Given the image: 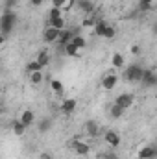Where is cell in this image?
<instances>
[{"label": "cell", "mask_w": 157, "mask_h": 159, "mask_svg": "<svg viewBox=\"0 0 157 159\" xmlns=\"http://www.w3.org/2000/svg\"><path fill=\"white\" fill-rule=\"evenodd\" d=\"M56 17H61V9L52 7V9H50V13H48V19H56Z\"/></svg>", "instance_id": "obj_31"}, {"label": "cell", "mask_w": 157, "mask_h": 159, "mask_svg": "<svg viewBox=\"0 0 157 159\" xmlns=\"http://www.w3.org/2000/svg\"><path fill=\"white\" fill-rule=\"evenodd\" d=\"M48 26L56 28V30H65V19L63 17H56V19H48Z\"/></svg>", "instance_id": "obj_16"}, {"label": "cell", "mask_w": 157, "mask_h": 159, "mask_svg": "<svg viewBox=\"0 0 157 159\" xmlns=\"http://www.w3.org/2000/svg\"><path fill=\"white\" fill-rule=\"evenodd\" d=\"M105 28H107V22H105V20H98V22L94 24V34H96L98 37H102L104 32H105Z\"/></svg>", "instance_id": "obj_23"}, {"label": "cell", "mask_w": 157, "mask_h": 159, "mask_svg": "<svg viewBox=\"0 0 157 159\" xmlns=\"http://www.w3.org/2000/svg\"><path fill=\"white\" fill-rule=\"evenodd\" d=\"M57 37H59V30H56V28H50V26H48V28L43 32V41H44V43H56Z\"/></svg>", "instance_id": "obj_10"}, {"label": "cell", "mask_w": 157, "mask_h": 159, "mask_svg": "<svg viewBox=\"0 0 157 159\" xmlns=\"http://www.w3.org/2000/svg\"><path fill=\"white\" fill-rule=\"evenodd\" d=\"M152 4H154V0H141L139 2V9L141 11H148V9H152Z\"/></svg>", "instance_id": "obj_28"}, {"label": "cell", "mask_w": 157, "mask_h": 159, "mask_svg": "<svg viewBox=\"0 0 157 159\" xmlns=\"http://www.w3.org/2000/svg\"><path fill=\"white\" fill-rule=\"evenodd\" d=\"M131 54H133V56H139V54H141V46H139V44H133V46H131Z\"/></svg>", "instance_id": "obj_34"}, {"label": "cell", "mask_w": 157, "mask_h": 159, "mask_svg": "<svg viewBox=\"0 0 157 159\" xmlns=\"http://www.w3.org/2000/svg\"><path fill=\"white\" fill-rule=\"evenodd\" d=\"M115 35H117V30H115L113 26H109V24H107V28H105V32H104V35H102V37H105V39H113Z\"/></svg>", "instance_id": "obj_27"}, {"label": "cell", "mask_w": 157, "mask_h": 159, "mask_svg": "<svg viewBox=\"0 0 157 159\" xmlns=\"http://www.w3.org/2000/svg\"><path fill=\"white\" fill-rule=\"evenodd\" d=\"M142 72H144V69L139 63H135V65H129L124 70L122 78L126 80V81H129V83H137V81H141V78H142Z\"/></svg>", "instance_id": "obj_2"}, {"label": "cell", "mask_w": 157, "mask_h": 159, "mask_svg": "<svg viewBox=\"0 0 157 159\" xmlns=\"http://www.w3.org/2000/svg\"><path fill=\"white\" fill-rule=\"evenodd\" d=\"M157 150L155 146H142L139 150V159H155Z\"/></svg>", "instance_id": "obj_12"}, {"label": "cell", "mask_w": 157, "mask_h": 159, "mask_svg": "<svg viewBox=\"0 0 157 159\" xmlns=\"http://www.w3.org/2000/svg\"><path fill=\"white\" fill-rule=\"evenodd\" d=\"M17 4H19V0H4V7L6 9H13Z\"/></svg>", "instance_id": "obj_32"}, {"label": "cell", "mask_w": 157, "mask_h": 159, "mask_svg": "<svg viewBox=\"0 0 157 159\" xmlns=\"http://www.w3.org/2000/svg\"><path fill=\"white\" fill-rule=\"evenodd\" d=\"M52 126H54V120L50 119V117H43L39 120V124H37V129H39V133H46Z\"/></svg>", "instance_id": "obj_15"}, {"label": "cell", "mask_w": 157, "mask_h": 159, "mask_svg": "<svg viewBox=\"0 0 157 159\" xmlns=\"http://www.w3.org/2000/svg\"><path fill=\"white\" fill-rule=\"evenodd\" d=\"M133 102H135V98H133V94H129V93H122V94H118L117 100H115V104H117L118 107H122L124 111L129 109V107L133 106Z\"/></svg>", "instance_id": "obj_3"}, {"label": "cell", "mask_w": 157, "mask_h": 159, "mask_svg": "<svg viewBox=\"0 0 157 159\" xmlns=\"http://www.w3.org/2000/svg\"><path fill=\"white\" fill-rule=\"evenodd\" d=\"M19 120H20V122H22V124L28 128V126H32V124H34V120H35V115H34V111H32V109H24Z\"/></svg>", "instance_id": "obj_14"}, {"label": "cell", "mask_w": 157, "mask_h": 159, "mask_svg": "<svg viewBox=\"0 0 157 159\" xmlns=\"http://www.w3.org/2000/svg\"><path fill=\"white\" fill-rule=\"evenodd\" d=\"M85 131H87L89 137H98V133H100L98 122H96V120H87V122H85Z\"/></svg>", "instance_id": "obj_11"}, {"label": "cell", "mask_w": 157, "mask_h": 159, "mask_svg": "<svg viewBox=\"0 0 157 159\" xmlns=\"http://www.w3.org/2000/svg\"><path fill=\"white\" fill-rule=\"evenodd\" d=\"M43 72L41 70H37V72H30V81L34 83V85H39V83H43Z\"/></svg>", "instance_id": "obj_26"}, {"label": "cell", "mask_w": 157, "mask_h": 159, "mask_svg": "<svg viewBox=\"0 0 157 159\" xmlns=\"http://www.w3.org/2000/svg\"><path fill=\"white\" fill-rule=\"evenodd\" d=\"M39 159H54V157H52L48 152H41V154H39Z\"/></svg>", "instance_id": "obj_35"}, {"label": "cell", "mask_w": 157, "mask_h": 159, "mask_svg": "<svg viewBox=\"0 0 157 159\" xmlns=\"http://www.w3.org/2000/svg\"><path fill=\"white\" fill-rule=\"evenodd\" d=\"M4 43H6V35H2V34H0V46H2Z\"/></svg>", "instance_id": "obj_37"}, {"label": "cell", "mask_w": 157, "mask_h": 159, "mask_svg": "<svg viewBox=\"0 0 157 159\" xmlns=\"http://www.w3.org/2000/svg\"><path fill=\"white\" fill-rule=\"evenodd\" d=\"M74 4V0H52V7L57 9H70Z\"/></svg>", "instance_id": "obj_17"}, {"label": "cell", "mask_w": 157, "mask_h": 159, "mask_svg": "<svg viewBox=\"0 0 157 159\" xmlns=\"http://www.w3.org/2000/svg\"><path fill=\"white\" fill-rule=\"evenodd\" d=\"M30 4H32L34 7H39L41 4H43V0H30Z\"/></svg>", "instance_id": "obj_36"}, {"label": "cell", "mask_w": 157, "mask_h": 159, "mask_svg": "<svg viewBox=\"0 0 157 159\" xmlns=\"http://www.w3.org/2000/svg\"><path fill=\"white\" fill-rule=\"evenodd\" d=\"M98 22V19H87V20H83V28H94V24Z\"/></svg>", "instance_id": "obj_30"}, {"label": "cell", "mask_w": 157, "mask_h": 159, "mask_svg": "<svg viewBox=\"0 0 157 159\" xmlns=\"http://www.w3.org/2000/svg\"><path fill=\"white\" fill-rule=\"evenodd\" d=\"M102 159H118V156L113 154V152H104L102 154Z\"/></svg>", "instance_id": "obj_33"}, {"label": "cell", "mask_w": 157, "mask_h": 159, "mask_svg": "<svg viewBox=\"0 0 157 159\" xmlns=\"http://www.w3.org/2000/svg\"><path fill=\"white\" fill-rule=\"evenodd\" d=\"M111 65H113L115 69H122V67H124V56H122V54H113Z\"/></svg>", "instance_id": "obj_22"}, {"label": "cell", "mask_w": 157, "mask_h": 159, "mask_svg": "<svg viewBox=\"0 0 157 159\" xmlns=\"http://www.w3.org/2000/svg\"><path fill=\"white\" fill-rule=\"evenodd\" d=\"M50 89L56 93V94H63V83L59 80H52L50 81Z\"/></svg>", "instance_id": "obj_24"}, {"label": "cell", "mask_w": 157, "mask_h": 159, "mask_svg": "<svg viewBox=\"0 0 157 159\" xmlns=\"http://www.w3.org/2000/svg\"><path fill=\"white\" fill-rule=\"evenodd\" d=\"M11 131H13L15 137H22V135L26 133V126H24L20 120H13V122H11Z\"/></svg>", "instance_id": "obj_13"}, {"label": "cell", "mask_w": 157, "mask_h": 159, "mask_svg": "<svg viewBox=\"0 0 157 159\" xmlns=\"http://www.w3.org/2000/svg\"><path fill=\"white\" fill-rule=\"evenodd\" d=\"M72 150H74V154L79 156V157H85V156L91 154V146L87 143H83V141H78V139L72 141Z\"/></svg>", "instance_id": "obj_4"}, {"label": "cell", "mask_w": 157, "mask_h": 159, "mask_svg": "<svg viewBox=\"0 0 157 159\" xmlns=\"http://www.w3.org/2000/svg\"><path fill=\"white\" fill-rule=\"evenodd\" d=\"M26 69H28L30 72H37V70H43V69H41V65L37 63V61H30V63L26 65Z\"/></svg>", "instance_id": "obj_29"}, {"label": "cell", "mask_w": 157, "mask_h": 159, "mask_svg": "<svg viewBox=\"0 0 157 159\" xmlns=\"http://www.w3.org/2000/svg\"><path fill=\"white\" fill-rule=\"evenodd\" d=\"M109 115H111L113 119H120V117L124 115V109H122V107H118L117 104H113V106H111V109H109Z\"/></svg>", "instance_id": "obj_25"}, {"label": "cell", "mask_w": 157, "mask_h": 159, "mask_svg": "<svg viewBox=\"0 0 157 159\" xmlns=\"http://www.w3.org/2000/svg\"><path fill=\"white\" fill-rule=\"evenodd\" d=\"M15 24H17V15H15L11 9H6V11L2 13V17H0V34L7 37V35L13 32Z\"/></svg>", "instance_id": "obj_1"}, {"label": "cell", "mask_w": 157, "mask_h": 159, "mask_svg": "<svg viewBox=\"0 0 157 159\" xmlns=\"http://www.w3.org/2000/svg\"><path fill=\"white\" fill-rule=\"evenodd\" d=\"M104 141L111 146V148H118L120 146V133L115 131V129H107L104 133Z\"/></svg>", "instance_id": "obj_5"}, {"label": "cell", "mask_w": 157, "mask_h": 159, "mask_svg": "<svg viewBox=\"0 0 157 159\" xmlns=\"http://www.w3.org/2000/svg\"><path fill=\"white\" fill-rule=\"evenodd\" d=\"M74 35H78V30H61L57 41H59V44H61V46H65L67 43H70V41H72Z\"/></svg>", "instance_id": "obj_8"}, {"label": "cell", "mask_w": 157, "mask_h": 159, "mask_svg": "<svg viewBox=\"0 0 157 159\" xmlns=\"http://www.w3.org/2000/svg\"><path fill=\"white\" fill-rule=\"evenodd\" d=\"M142 85H146V87H155L157 85V76L154 70H150V69H144V72H142Z\"/></svg>", "instance_id": "obj_7"}, {"label": "cell", "mask_w": 157, "mask_h": 159, "mask_svg": "<svg viewBox=\"0 0 157 159\" xmlns=\"http://www.w3.org/2000/svg\"><path fill=\"white\" fill-rule=\"evenodd\" d=\"M70 43H72V44H74V46H76L78 50H83V48L87 46V39H85L83 35H79V34H78V35H74Z\"/></svg>", "instance_id": "obj_20"}, {"label": "cell", "mask_w": 157, "mask_h": 159, "mask_svg": "<svg viewBox=\"0 0 157 159\" xmlns=\"http://www.w3.org/2000/svg\"><path fill=\"white\" fill-rule=\"evenodd\" d=\"M118 83V76L115 72H109V74H105L104 78H102V87L105 89V91H113L115 87H117Z\"/></svg>", "instance_id": "obj_6"}, {"label": "cell", "mask_w": 157, "mask_h": 159, "mask_svg": "<svg viewBox=\"0 0 157 159\" xmlns=\"http://www.w3.org/2000/svg\"><path fill=\"white\" fill-rule=\"evenodd\" d=\"M76 107H78V102H76L74 98H67V100L61 104V113L70 115V113H74V111H76Z\"/></svg>", "instance_id": "obj_9"}, {"label": "cell", "mask_w": 157, "mask_h": 159, "mask_svg": "<svg viewBox=\"0 0 157 159\" xmlns=\"http://www.w3.org/2000/svg\"><path fill=\"white\" fill-rule=\"evenodd\" d=\"M37 63L41 65V69H44L46 65H48V61H50V54L46 52V50H41L39 52V56H37V59H35Z\"/></svg>", "instance_id": "obj_19"}, {"label": "cell", "mask_w": 157, "mask_h": 159, "mask_svg": "<svg viewBox=\"0 0 157 159\" xmlns=\"http://www.w3.org/2000/svg\"><path fill=\"white\" fill-rule=\"evenodd\" d=\"M78 6L83 13H92L94 11V4L91 0H78Z\"/></svg>", "instance_id": "obj_18"}, {"label": "cell", "mask_w": 157, "mask_h": 159, "mask_svg": "<svg viewBox=\"0 0 157 159\" xmlns=\"http://www.w3.org/2000/svg\"><path fill=\"white\" fill-rule=\"evenodd\" d=\"M63 50H65V54H67V56H70V57H78V56H79V50L72 44V43H67V44L63 46Z\"/></svg>", "instance_id": "obj_21"}]
</instances>
